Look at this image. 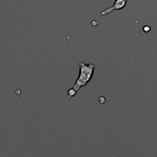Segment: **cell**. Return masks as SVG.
<instances>
[{
	"mask_svg": "<svg viewBox=\"0 0 157 157\" xmlns=\"http://www.w3.org/2000/svg\"><path fill=\"white\" fill-rule=\"evenodd\" d=\"M79 68H80V71H79L78 77L76 80L75 84L72 88L76 92H77L82 87L86 86L89 83L90 80L92 79L95 65L92 63L86 64L84 62H80Z\"/></svg>",
	"mask_w": 157,
	"mask_h": 157,
	"instance_id": "6da1fadb",
	"label": "cell"
},
{
	"mask_svg": "<svg viewBox=\"0 0 157 157\" xmlns=\"http://www.w3.org/2000/svg\"><path fill=\"white\" fill-rule=\"evenodd\" d=\"M127 1L128 0H115V1H114V6L110 7V8L107 9L103 10V12H101V15L102 16H106V15L112 13L114 10L122 9H123L126 6Z\"/></svg>",
	"mask_w": 157,
	"mask_h": 157,
	"instance_id": "7a4b0ae2",
	"label": "cell"
},
{
	"mask_svg": "<svg viewBox=\"0 0 157 157\" xmlns=\"http://www.w3.org/2000/svg\"><path fill=\"white\" fill-rule=\"evenodd\" d=\"M76 94H77V92H76L75 91H74L73 88H71V89L68 90V96L69 98H71V97H74V96L76 95Z\"/></svg>",
	"mask_w": 157,
	"mask_h": 157,
	"instance_id": "3957f363",
	"label": "cell"
}]
</instances>
